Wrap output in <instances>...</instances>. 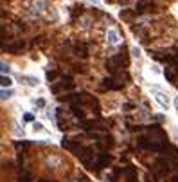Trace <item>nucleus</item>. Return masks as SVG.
<instances>
[{
  "instance_id": "obj_14",
  "label": "nucleus",
  "mask_w": 178,
  "mask_h": 182,
  "mask_svg": "<svg viewBox=\"0 0 178 182\" xmlns=\"http://www.w3.org/2000/svg\"><path fill=\"white\" fill-rule=\"evenodd\" d=\"M176 182H178V179H176Z\"/></svg>"
},
{
  "instance_id": "obj_8",
  "label": "nucleus",
  "mask_w": 178,
  "mask_h": 182,
  "mask_svg": "<svg viewBox=\"0 0 178 182\" xmlns=\"http://www.w3.org/2000/svg\"><path fill=\"white\" fill-rule=\"evenodd\" d=\"M22 119H23V123H34V114H29V112H25Z\"/></svg>"
},
{
  "instance_id": "obj_9",
  "label": "nucleus",
  "mask_w": 178,
  "mask_h": 182,
  "mask_svg": "<svg viewBox=\"0 0 178 182\" xmlns=\"http://www.w3.org/2000/svg\"><path fill=\"white\" fill-rule=\"evenodd\" d=\"M9 72H11V67L7 65V63L0 61V74H9Z\"/></svg>"
},
{
  "instance_id": "obj_5",
  "label": "nucleus",
  "mask_w": 178,
  "mask_h": 182,
  "mask_svg": "<svg viewBox=\"0 0 178 182\" xmlns=\"http://www.w3.org/2000/svg\"><path fill=\"white\" fill-rule=\"evenodd\" d=\"M11 96H14V94H13V90H9V88H4V90H0V99H2V101H7Z\"/></svg>"
},
{
  "instance_id": "obj_4",
  "label": "nucleus",
  "mask_w": 178,
  "mask_h": 182,
  "mask_svg": "<svg viewBox=\"0 0 178 182\" xmlns=\"http://www.w3.org/2000/svg\"><path fill=\"white\" fill-rule=\"evenodd\" d=\"M11 78L7 76V74H0V87H4V88H9L11 87Z\"/></svg>"
},
{
  "instance_id": "obj_7",
  "label": "nucleus",
  "mask_w": 178,
  "mask_h": 182,
  "mask_svg": "<svg viewBox=\"0 0 178 182\" xmlns=\"http://www.w3.org/2000/svg\"><path fill=\"white\" fill-rule=\"evenodd\" d=\"M61 162H63V160L59 159V157H56V155H52V157L47 159V164H49V166H58V164H61Z\"/></svg>"
},
{
  "instance_id": "obj_3",
  "label": "nucleus",
  "mask_w": 178,
  "mask_h": 182,
  "mask_svg": "<svg viewBox=\"0 0 178 182\" xmlns=\"http://www.w3.org/2000/svg\"><path fill=\"white\" fill-rule=\"evenodd\" d=\"M106 36H108V44L110 45H117L119 42H121V36H119V33H117L115 29H110Z\"/></svg>"
},
{
  "instance_id": "obj_6",
  "label": "nucleus",
  "mask_w": 178,
  "mask_h": 182,
  "mask_svg": "<svg viewBox=\"0 0 178 182\" xmlns=\"http://www.w3.org/2000/svg\"><path fill=\"white\" fill-rule=\"evenodd\" d=\"M25 83H27L29 87H38L40 85V80L34 78V76H29V78H25Z\"/></svg>"
},
{
  "instance_id": "obj_2",
  "label": "nucleus",
  "mask_w": 178,
  "mask_h": 182,
  "mask_svg": "<svg viewBox=\"0 0 178 182\" xmlns=\"http://www.w3.org/2000/svg\"><path fill=\"white\" fill-rule=\"evenodd\" d=\"M155 94V99H157V103L162 107V108L167 110V107H169V97H167V94H164V92H160V90H155L153 92Z\"/></svg>"
},
{
  "instance_id": "obj_10",
  "label": "nucleus",
  "mask_w": 178,
  "mask_h": 182,
  "mask_svg": "<svg viewBox=\"0 0 178 182\" xmlns=\"http://www.w3.org/2000/svg\"><path fill=\"white\" fill-rule=\"evenodd\" d=\"M14 133H16L18 137H22V135H23V130H22L20 126H14Z\"/></svg>"
},
{
  "instance_id": "obj_12",
  "label": "nucleus",
  "mask_w": 178,
  "mask_h": 182,
  "mask_svg": "<svg viewBox=\"0 0 178 182\" xmlns=\"http://www.w3.org/2000/svg\"><path fill=\"white\" fill-rule=\"evenodd\" d=\"M36 105H38V107H45V99H38Z\"/></svg>"
},
{
  "instance_id": "obj_1",
  "label": "nucleus",
  "mask_w": 178,
  "mask_h": 182,
  "mask_svg": "<svg viewBox=\"0 0 178 182\" xmlns=\"http://www.w3.org/2000/svg\"><path fill=\"white\" fill-rule=\"evenodd\" d=\"M47 6H49V0H31V4H29V8L34 13H43Z\"/></svg>"
},
{
  "instance_id": "obj_13",
  "label": "nucleus",
  "mask_w": 178,
  "mask_h": 182,
  "mask_svg": "<svg viewBox=\"0 0 178 182\" xmlns=\"http://www.w3.org/2000/svg\"><path fill=\"white\" fill-rule=\"evenodd\" d=\"M175 108H176V112H178V96L175 97Z\"/></svg>"
},
{
  "instance_id": "obj_11",
  "label": "nucleus",
  "mask_w": 178,
  "mask_h": 182,
  "mask_svg": "<svg viewBox=\"0 0 178 182\" xmlns=\"http://www.w3.org/2000/svg\"><path fill=\"white\" fill-rule=\"evenodd\" d=\"M133 56H135V58H139V56H140V51H139V49H137V47H133Z\"/></svg>"
}]
</instances>
